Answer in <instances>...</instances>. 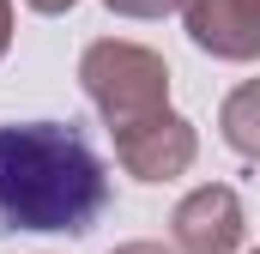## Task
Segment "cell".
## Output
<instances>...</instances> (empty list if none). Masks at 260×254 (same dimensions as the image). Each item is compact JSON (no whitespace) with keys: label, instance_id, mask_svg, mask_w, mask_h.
<instances>
[{"label":"cell","instance_id":"obj_1","mask_svg":"<svg viewBox=\"0 0 260 254\" xmlns=\"http://www.w3.org/2000/svg\"><path fill=\"white\" fill-rule=\"evenodd\" d=\"M109 206L97 151L61 121L0 127V224L6 230H91Z\"/></svg>","mask_w":260,"mask_h":254}]
</instances>
